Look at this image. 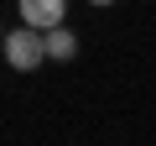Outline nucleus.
Returning <instances> with one entry per match:
<instances>
[{
	"mask_svg": "<svg viewBox=\"0 0 156 146\" xmlns=\"http://www.w3.org/2000/svg\"><path fill=\"white\" fill-rule=\"evenodd\" d=\"M47 57H52V63H73V57H78V37H73V26L47 31Z\"/></svg>",
	"mask_w": 156,
	"mask_h": 146,
	"instance_id": "nucleus-3",
	"label": "nucleus"
},
{
	"mask_svg": "<svg viewBox=\"0 0 156 146\" xmlns=\"http://www.w3.org/2000/svg\"><path fill=\"white\" fill-rule=\"evenodd\" d=\"M21 26H31V31H62L68 26V5L62 0H21Z\"/></svg>",
	"mask_w": 156,
	"mask_h": 146,
	"instance_id": "nucleus-2",
	"label": "nucleus"
},
{
	"mask_svg": "<svg viewBox=\"0 0 156 146\" xmlns=\"http://www.w3.org/2000/svg\"><path fill=\"white\" fill-rule=\"evenodd\" d=\"M5 63H11L16 73L42 68V63H47V37L31 31V26H11V31H5Z\"/></svg>",
	"mask_w": 156,
	"mask_h": 146,
	"instance_id": "nucleus-1",
	"label": "nucleus"
}]
</instances>
